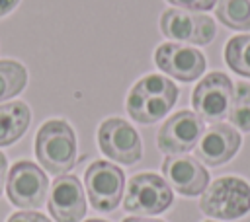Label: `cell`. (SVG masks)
<instances>
[{"instance_id":"6da1fadb","label":"cell","mask_w":250,"mask_h":222,"mask_svg":"<svg viewBox=\"0 0 250 222\" xmlns=\"http://www.w3.org/2000/svg\"><path fill=\"white\" fill-rule=\"evenodd\" d=\"M180 97L178 86L162 74L150 72L141 76L125 97L127 115L141 125H154L162 121Z\"/></svg>"},{"instance_id":"7a4b0ae2","label":"cell","mask_w":250,"mask_h":222,"mask_svg":"<svg viewBox=\"0 0 250 222\" xmlns=\"http://www.w3.org/2000/svg\"><path fill=\"white\" fill-rule=\"evenodd\" d=\"M35 158L51 175L68 173L78 156L76 132L66 119H47L35 132Z\"/></svg>"},{"instance_id":"3957f363","label":"cell","mask_w":250,"mask_h":222,"mask_svg":"<svg viewBox=\"0 0 250 222\" xmlns=\"http://www.w3.org/2000/svg\"><path fill=\"white\" fill-rule=\"evenodd\" d=\"M199 210L215 220L232 222L250 212V183L238 175H223L207 185Z\"/></svg>"},{"instance_id":"277c9868","label":"cell","mask_w":250,"mask_h":222,"mask_svg":"<svg viewBox=\"0 0 250 222\" xmlns=\"http://www.w3.org/2000/svg\"><path fill=\"white\" fill-rule=\"evenodd\" d=\"M121 203L123 208L135 216H156L172 206L174 193L164 177L143 171L127 181Z\"/></svg>"},{"instance_id":"5b68a950","label":"cell","mask_w":250,"mask_h":222,"mask_svg":"<svg viewBox=\"0 0 250 222\" xmlns=\"http://www.w3.org/2000/svg\"><path fill=\"white\" fill-rule=\"evenodd\" d=\"M49 179L43 167L29 160H18L8 169L6 195L8 201L21 210H37L47 203Z\"/></svg>"},{"instance_id":"8992f818","label":"cell","mask_w":250,"mask_h":222,"mask_svg":"<svg viewBox=\"0 0 250 222\" xmlns=\"http://www.w3.org/2000/svg\"><path fill=\"white\" fill-rule=\"evenodd\" d=\"M160 33L176 43L205 47L217 37V25L205 12H191L182 8H166L158 19Z\"/></svg>"},{"instance_id":"52a82bcc","label":"cell","mask_w":250,"mask_h":222,"mask_svg":"<svg viewBox=\"0 0 250 222\" xmlns=\"http://www.w3.org/2000/svg\"><path fill=\"white\" fill-rule=\"evenodd\" d=\"M84 189L96 210L111 212L123 201L125 173L119 166L107 160H96L84 171Z\"/></svg>"},{"instance_id":"ba28073f","label":"cell","mask_w":250,"mask_h":222,"mask_svg":"<svg viewBox=\"0 0 250 222\" xmlns=\"http://www.w3.org/2000/svg\"><path fill=\"white\" fill-rule=\"evenodd\" d=\"M98 148L111 162L133 166L143 158V140L137 129L127 123L123 117H107L100 123Z\"/></svg>"},{"instance_id":"9c48e42d","label":"cell","mask_w":250,"mask_h":222,"mask_svg":"<svg viewBox=\"0 0 250 222\" xmlns=\"http://www.w3.org/2000/svg\"><path fill=\"white\" fill-rule=\"evenodd\" d=\"M152 60L162 74L184 84L199 80L207 68V58L197 47L176 41L160 43L154 49Z\"/></svg>"},{"instance_id":"30bf717a","label":"cell","mask_w":250,"mask_h":222,"mask_svg":"<svg viewBox=\"0 0 250 222\" xmlns=\"http://www.w3.org/2000/svg\"><path fill=\"white\" fill-rule=\"evenodd\" d=\"M232 92V80L225 72L213 70L209 74H203L195 84L191 92V107L207 123L223 121L229 115Z\"/></svg>"},{"instance_id":"8fae6325","label":"cell","mask_w":250,"mask_h":222,"mask_svg":"<svg viewBox=\"0 0 250 222\" xmlns=\"http://www.w3.org/2000/svg\"><path fill=\"white\" fill-rule=\"evenodd\" d=\"M205 130V121L189 109L172 113L156 132V146L162 154H188L193 150Z\"/></svg>"},{"instance_id":"7c38bea8","label":"cell","mask_w":250,"mask_h":222,"mask_svg":"<svg viewBox=\"0 0 250 222\" xmlns=\"http://www.w3.org/2000/svg\"><path fill=\"white\" fill-rule=\"evenodd\" d=\"M162 177L182 197H197L211 183L207 167L189 154H174L162 160Z\"/></svg>"},{"instance_id":"4fadbf2b","label":"cell","mask_w":250,"mask_h":222,"mask_svg":"<svg viewBox=\"0 0 250 222\" xmlns=\"http://www.w3.org/2000/svg\"><path fill=\"white\" fill-rule=\"evenodd\" d=\"M240 146H242L240 130L234 129L230 123L217 121V123H211L203 130V134L193 150H195V158L201 164L217 167V166L230 162L238 154Z\"/></svg>"},{"instance_id":"5bb4252c","label":"cell","mask_w":250,"mask_h":222,"mask_svg":"<svg viewBox=\"0 0 250 222\" xmlns=\"http://www.w3.org/2000/svg\"><path fill=\"white\" fill-rule=\"evenodd\" d=\"M49 214L55 222H80L86 216V193L76 175L62 173L49 187Z\"/></svg>"},{"instance_id":"9a60e30c","label":"cell","mask_w":250,"mask_h":222,"mask_svg":"<svg viewBox=\"0 0 250 222\" xmlns=\"http://www.w3.org/2000/svg\"><path fill=\"white\" fill-rule=\"evenodd\" d=\"M31 125V109L21 99L0 103V148L16 144Z\"/></svg>"},{"instance_id":"2e32d148","label":"cell","mask_w":250,"mask_h":222,"mask_svg":"<svg viewBox=\"0 0 250 222\" xmlns=\"http://www.w3.org/2000/svg\"><path fill=\"white\" fill-rule=\"evenodd\" d=\"M27 68L16 58H0V103L12 101L27 86Z\"/></svg>"},{"instance_id":"e0dca14e","label":"cell","mask_w":250,"mask_h":222,"mask_svg":"<svg viewBox=\"0 0 250 222\" xmlns=\"http://www.w3.org/2000/svg\"><path fill=\"white\" fill-rule=\"evenodd\" d=\"M217 19L232 31H250V0H217Z\"/></svg>"},{"instance_id":"ac0fdd59","label":"cell","mask_w":250,"mask_h":222,"mask_svg":"<svg viewBox=\"0 0 250 222\" xmlns=\"http://www.w3.org/2000/svg\"><path fill=\"white\" fill-rule=\"evenodd\" d=\"M225 64L238 76L250 78V33L232 35L223 49Z\"/></svg>"},{"instance_id":"d6986e66","label":"cell","mask_w":250,"mask_h":222,"mask_svg":"<svg viewBox=\"0 0 250 222\" xmlns=\"http://www.w3.org/2000/svg\"><path fill=\"white\" fill-rule=\"evenodd\" d=\"M229 123L240 132H250V84L236 82L229 109Z\"/></svg>"},{"instance_id":"ffe728a7","label":"cell","mask_w":250,"mask_h":222,"mask_svg":"<svg viewBox=\"0 0 250 222\" xmlns=\"http://www.w3.org/2000/svg\"><path fill=\"white\" fill-rule=\"evenodd\" d=\"M166 2L172 4V8H182L191 12H209L217 4V0H166Z\"/></svg>"},{"instance_id":"44dd1931","label":"cell","mask_w":250,"mask_h":222,"mask_svg":"<svg viewBox=\"0 0 250 222\" xmlns=\"http://www.w3.org/2000/svg\"><path fill=\"white\" fill-rule=\"evenodd\" d=\"M6 222H51V220L37 210H18L10 214Z\"/></svg>"},{"instance_id":"7402d4cb","label":"cell","mask_w":250,"mask_h":222,"mask_svg":"<svg viewBox=\"0 0 250 222\" xmlns=\"http://www.w3.org/2000/svg\"><path fill=\"white\" fill-rule=\"evenodd\" d=\"M6 179H8V158L4 152H0V195L6 189Z\"/></svg>"},{"instance_id":"603a6c76","label":"cell","mask_w":250,"mask_h":222,"mask_svg":"<svg viewBox=\"0 0 250 222\" xmlns=\"http://www.w3.org/2000/svg\"><path fill=\"white\" fill-rule=\"evenodd\" d=\"M21 0H0V18H6L10 16L18 6H20Z\"/></svg>"},{"instance_id":"cb8c5ba5","label":"cell","mask_w":250,"mask_h":222,"mask_svg":"<svg viewBox=\"0 0 250 222\" xmlns=\"http://www.w3.org/2000/svg\"><path fill=\"white\" fill-rule=\"evenodd\" d=\"M121 222H166L162 218H152V216H127Z\"/></svg>"},{"instance_id":"d4e9b609","label":"cell","mask_w":250,"mask_h":222,"mask_svg":"<svg viewBox=\"0 0 250 222\" xmlns=\"http://www.w3.org/2000/svg\"><path fill=\"white\" fill-rule=\"evenodd\" d=\"M84 222H109V220H104V218H90V220H84Z\"/></svg>"},{"instance_id":"484cf974","label":"cell","mask_w":250,"mask_h":222,"mask_svg":"<svg viewBox=\"0 0 250 222\" xmlns=\"http://www.w3.org/2000/svg\"><path fill=\"white\" fill-rule=\"evenodd\" d=\"M205 222H215V220H205Z\"/></svg>"}]
</instances>
